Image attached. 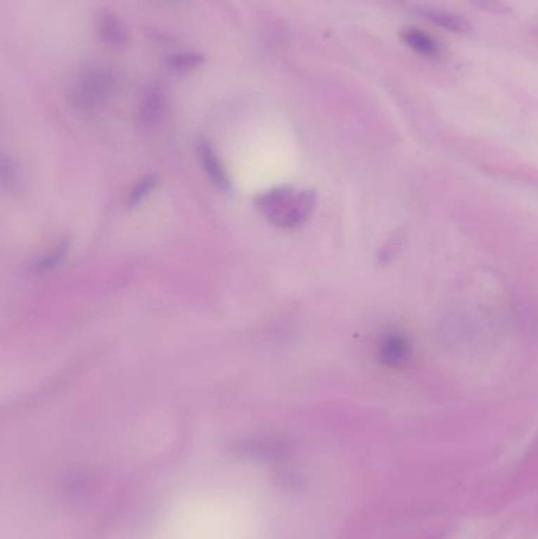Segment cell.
Instances as JSON below:
<instances>
[{"mask_svg": "<svg viewBox=\"0 0 538 539\" xmlns=\"http://www.w3.org/2000/svg\"><path fill=\"white\" fill-rule=\"evenodd\" d=\"M315 197L311 192L277 191L264 197V213L281 227H292L311 213Z\"/></svg>", "mask_w": 538, "mask_h": 539, "instance_id": "6da1fadb", "label": "cell"}, {"mask_svg": "<svg viewBox=\"0 0 538 539\" xmlns=\"http://www.w3.org/2000/svg\"><path fill=\"white\" fill-rule=\"evenodd\" d=\"M114 86L115 79L112 72L105 67H88L76 81L74 101L86 109L97 107L111 95Z\"/></svg>", "mask_w": 538, "mask_h": 539, "instance_id": "7a4b0ae2", "label": "cell"}, {"mask_svg": "<svg viewBox=\"0 0 538 539\" xmlns=\"http://www.w3.org/2000/svg\"><path fill=\"white\" fill-rule=\"evenodd\" d=\"M400 38L407 48L426 59H440L444 55V46L434 36L417 27H405L400 32Z\"/></svg>", "mask_w": 538, "mask_h": 539, "instance_id": "3957f363", "label": "cell"}, {"mask_svg": "<svg viewBox=\"0 0 538 539\" xmlns=\"http://www.w3.org/2000/svg\"><path fill=\"white\" fill-rule=\"evenodd\" d=\"M412 354L409 339L401 333H393L382 339L379 345V359L388 368H400Z\"/></svg>", "mask_w": 538, "mask_h": 539, "instance_id": "277c9868", "label": "cell"}, {"mask_svg": "<svg viewBox=\"0 0 538 539\" xmlns=\"http://www.w3.org/2000/svg\"><path fill=\"white\" fill-rule=\"evenodd\" d=\"M415 13L425 18L426 21L439 25V27L445 30L454 32V34H467V32L472 30V25L467 19L447 10L434 8V6H419V8H415Z\"/></svg>", "mask_w": 538, "mask_h": 539, "instance_id": "5b68a950", "label": "cell"}, {"mask_svg": "<svg viewBox=\"0 0 538 539\" xmlns=\"http://www.w3.org/2000/svg\"><path fill=\"white\" fill-rule=\"evenodd\" d=\"M478 10L492 13V15H509L511 6L505 0H469Z\"/></svg>", "mask_w": 538, "mask_h": 539, "instance_id": "8992f818", "label": "cell"}, {"mask_svg": "<svg viewBox=\"0 0 538 539\" xmlns=\"http://www.w3.org/2000/svg\"><path fill=\"white\" fill-rule=\"evenodd\" d=\"M202 158H204V161H206V166L209 168L207 171L212 172V177H214L215 182L216 183H224V172H223V169L220 168V166L215 163V158L212 155V152H210L207 147H204V149H202Z\"/></svg>", "mask_w": 538, "mask_h": 539, "instance_id": "52a82bcc", "label": "cell"}, {"mask_svg": "<svg viewBox=\"0 0 538 539\" xmlns=\"http://www.w3.org/2000/svg\"><path fill=\"white\" fill-rule=\"evenodd\" d=\"M537 34H538V30H537Z\"/></svg>", "mask_w": 538, "mask_h": 539, "instance_id": "ba28073f", "label": "cell"}]
</instances>
